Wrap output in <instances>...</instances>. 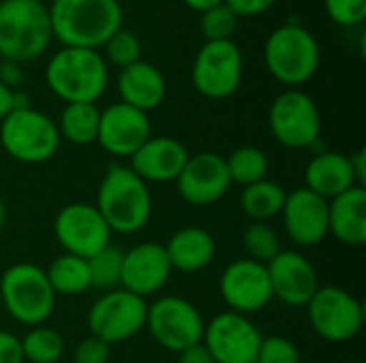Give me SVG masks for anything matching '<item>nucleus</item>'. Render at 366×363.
Masks as SVG:
<instances>
[{
  "instance_id": "1",
  "label": "nucleus",
  "mask_w": 366,
  "mask_h": 363,
  "mask_svg": "<svg viewBox=\"0 0 366 363\" xmlns=\"http://www.w3.org/2000/svg\"><path fill=\"white\" fill-rule=\"evenodd\" d=\"M94 208L112 233L135 235L148 227L154 201L150 186L129 165L112 163L99 182Z\"/></svg>"
},
{
  "instance_id": "2",
  "label": "nucleus",
  "mask_w": 366,
  "mask_h": 363,
  "mask_svg": "<svg viewBox=\"0 0 366 363\" xmlns=\"http://www.w3.org/2000/svg\"><path fill=\"white\" fill-rule=\"evenodd\" d=\"M47 13L51 34L62 47L97 51L124 21L120 0H51Z\"/></svg>"
},
{
  "instance_id": "3",
  "label": "nucleus",
  "mask_w": 366,
  "mask_h": 363,
  "mask_svg": "<svg viewBox=\"0 0 366 363\" xmlns=\"http://www.w3.org/2000/svg\"><path fill=\"white\" fill-rule=\"evenodd\" d=\"M45 83L66 103H97L109 83V64L97 49L60 47L45 64Z\"/></svg>"
},
{
  "instance_id": "4",
  "label": "nucleus",
  "mask_w": 366,
  "mask_h": 363,
  "mask_svg": "<svg viewBox=\"0 0 366 363\" xmlns=\"http://www.w3.org/2000/svg\"><path fill=\"white\" fill-rule=\"evenodd\" d=\"M51 39L49 13L43 0L0 2V60L34 62L47 51Z\"/></svg>"
},
{
  "instance_id": "5",
  "label": "nucleus",
  "mask_w": 366,
  "mask_h": 363,
  "mask_svg": "<svg viewBox=\"0 0 366 363\" xmlns=\"http://www.w3.org/2000/svg\"><path fill=\"white\" fill-rule=\"evenodd\" d=\"M322 49L315 34L300 24L274 28L264 43V64L268 73L285 88H300L311 81L320 68Z\"/></svg>"
},
{
  "instance_id": "6",
  "label": "nucleus",
  "mask_w": 366,
  "mask_h": 363,
  "mask_svg": "<svg viewBox=\"0 0 366 363\" xmlns=\"http://www.w3.org/2000/svg\"><path fill=\"white\" fill-rule=\"evenodd\" d=\"M56 300L45 270L34 263H13L0 276V302L19 325H45L54 315Z\"/></svg>"
},
{
  "instance_id": "7",
  "label": "nucleus",
  "mask_w": 366,
  "mask_h": 363,
  "mask_svg": "<svg viewBox=\"0 0 366 363\" xmlns=\"http://www.w3.org/2000/svg\"><path fill=\"white\" fill-rule=\"evenodd\" d=\"M62 139L56 120L28 107L15 109L0 122V145L13 160L21 165H41L56 156Z\"/></svg>"
},
{
  "instance_id": "8",
  "label": "nucleus",
  "mask_w": 366,
  "mask_h": 363,
  "mask_svg": "<svg viewBox=\"0 0 366 363\" xmlns=\"http://www.w3.org/2000/svg\"><path fill=\"white\" fill-rule=\"evenodd\" d=\"M305 308L311 329L330 344L350 342L365 327V304L343 287H320Z\"/></svg>"
},
{
  "instance_id": "9",
  "label": "nucleus",
  "mask_w": 366,
  "mask_h": 363,
  "mask_svg": "<svg viewBox=\"0 0 366 363\" xmlns=\"http://www.w3.org/2000/svg\"><path fill=\"white\" fill-rule=\"evenodd\" d=\"M206 321L199 308L180 295H161L152 304H148L146 312V329L152 340L169 351L182 353L204 338Z\"/></svg>"
},
{
  "instance_id": "10",
  "label": "nucleus",
  "mask_w": 366,
  "mask_h": 363,
  "mask_svg": "<svg viewBox=\"0 0 366 363\" xmlns=\"http://www.w3.org/2000/svg\"><path fill=\"white\" fill-rule=\"evenodd\" d=\"M268 126L277 143L290 150L315 148L322 137V113L311 94L300 88L281 92L268 111Z\"/></svg>"
},
{
  "instance_id": "11",
  "label": "nucleus",
  "mask_w": 366,
  "mask_h": 363,
  "mask_svg": "<svg viewBox=\"0 0 366 363\" xmlns=\"http://www.w3.org/2000/svg\"><path fill=\"white\" fill-rule=\"evenodd\" d=\"M244 75V58L234 39L229 41H206L195 53L191 66L193 88L210 98L223 101L236 94Z\"/></svg>"
},
{
  "instance_id": "12",
  "label": "nucleus",
  "mask_w": 366,
  "mask_h": 363,
  "mask_svg": "<svg viewBox=\"0 0 366 363\" xmlns=\"http://www.w3.org/2000/svg\"><path fill=\"white\" fill-rule=\"evenodd\" d=\"M148 302L124 289L105 291L88 308V329L90 336L103 340L105 344H120L137 336L146 327Z\"/></svg>"
},
{
  "instance_id": "13",
  "label": "nucleus",
  "mask_w": 366,
  "mask_h": 363,
  "mask_svg": "<svg viewBox=\"0 0 366 363\" xmlns=\"http://www.w3.org/2000/svg\"><path fill=\"white\" fill-rule=\"evenodd\" d=\"M112 231L94 203L75 201L58 210L54 218V237L69 255L90 259L112 244Z\"/></svg>"
},
{
  "instance_id": "14",
  "label": "nucleus",
  "mask_w": 366,
  "mask_h": 363,
  "mask_svg": "<svg viewBox=\"0 0 366 363\" xmlns=\"http://www.w3.org/2000/svg\"><path fill=\"white\" fill-rule=\"evenodd\" d=\"M264 336L244 315L225 310L204 327L202 344L214 363H255Z\"/></svg>"
},
{
  "instance_id": "15",
  "label": "nucleus",
  "mask_w": 366,
  "mask_h": 363,
  "mask_svg": "<svg viewBox=\"0 0 366 363\" xmlns=\"http://www.w3.org/2000/svg\"><path fill=\"white\" fill-rule=\"evenodd\" d=\"M219 295L223 304L238 315L251 317L272 302L268 267L251 259H236L219 276Z\"/></svg>"
},
{
  "instance_id": "16",
  "label": "nucleus",
  "mask_w": 366,
  "mask_h": 363,
  "mask_svg": "<svg viewBox=\"0 0 366 363\" xmlns=\"http://www.w3.org/2000/svg\"><path fill=\"white\" fill-rule=\"evenodd\" d=\"M152 137L148 113L124 103H112L101 109L97 143L114 158H131Z\"/></svg>"
},
{
  "instance_id": "17",
  "label": "nucleus",
  "mask_w": 366,
  "mask_h": 363,
  "mask_svg": "<svg viewBox=\"0 0 366 363\" xmlns=\"http://www.w3.org/2000/svg\"><path fill=\"white\" fill-rule=\"evenodd\" d=\"M178 195L184 203L193 208H208L221 201L229 186V173L225 165V156L217 152H197L189 154L184 169L180 171L178 180Z\"/></svg>"
},
{
  "instance_id": "18",
  "label": "nucleus",
  "mask_w": 366,
  "mask_h": 363,
  "mask_svg": "<svg viewBox=\"0 0 366 363\" xmlns=\"http://www.w3.org/2000/svg\"><path fill=\"white\" fill-rule=\"evenodd\" d=\"M283 229L298 248H311L328 237V201L300 186L285 195Z\"/></svg>"
},
{
  "instance_id": "19",
  "label": "nucleus",
  "mask_w": 366,
  "mask_h": 363,
  "mask_svg": "<svg viewBox=\"0 0 366 363\" xmlns=\"http://www.w3.org/2000/svg\"><path fill=\"white\" fill-rule=\"evenodd\" d=\"M172 274L174 270L165 246L157 242H142L129 248L122 257L120 289L146 300L161 293L167 287Z\"/></svg>"
},
{
  "instance_id": "20",
  "label": "nucleus",
  "mask_w": 366,
  "mask_h": 363,
  "mask_svg": "<svg viewBox=\"0 0 366 363\" xmlns=\"http://www.w3.org/2000/svg\"><path fill=\"white\" fill-rule=\"evenodd\" d=\"M266 267L272 300H279L290 308H305L322 287L315 265L298 250H281Z\"/></svg>"
},
{
  "instance_id": "21",
  "label": "nucleus",
  "mask_w": 366,
  "mask_h": 363,
  "mask_svg": "<svg viewBox=\"0 0 366 363\" xmlns=\"http://www.w3.org/2000/svg\"><path fill=\"white\" fill-rule=\"evenodd\" d=\"M189 160V150L174 137H150L131 158L129 167L146 184L176 182Z\"/></svg>"
},
{
  "instance_id": "22",
  "label": "nucleus",
  "mask_w": 366,
  "mask_h": 363,
  "mask_svg": "<svg viewBox=\"0 0 366 363\" xmlns=\"http://www.w3.org/2000/svg\"><path fill=\"white\" fill-rule=\"evenodd\" d=\"M352 186H360L350 160V154L335 150L315 152L305 167V188L330 201Z\"/></svg>"
},
{
  "instance_id": "23",
  "label": "nucleus",
  "mask_w": 366,
  "mask_h": 363,
  "mask_svg": "<svg viewBox=\"0 0 366 363\" xmlns=\"http://www.w3.org/2000/svg\"><path fill=\"white\" fill-rule=\"evenodd\" d=\"M116 90L120 103L148 113L165 101L167 81L154 64L139 60L127 68H120L116 77Z\"/></svg>"
},
{
  "instance_id": "24",
  "label": "nucleus",
  "mask_w": 366,
  "mask_h": 363,
  "mask_svg": "<svg viewBox=\"0 0 366 363\" xmlns=\"http://www.w3.org/2000/svg\"><path fill=\"white\" fill-rule=\"evenodd\" d=\"M328 235L350 248L366 242V188L352 186L328 201Z\"/></svg>"
},
{
  "instance_id": "25",
  "label": "nucleus",
  "mask_w": 366,
  "mask_h": 363,
  "mask_svg": "<svg viewBox=\"0 0 366 363\" xmlns=\"http://www.w3.org/2000/svg\"><path fill=\"white\" fill-rule=\"evenodd\" d=\"M165 252L174 272L197 274L214 261L217 242L212 233L202 227H182L172 233Z\"/></svg>"
},
{
  "instance_id": "26",
  "label": "nucleus",
  "mask_w": 366,
  "mask_h": 363,
  "mask_svg": "<svg viewBox=\"0 0 366 363\" xmlns=\"http://www.w3.org/2000/svg\"><path fill=\"white\" fill-rule=\"evenodd\" d=\"M45 274H47V280H49L56 297H75V295H84L92 289L88 259H81V257H75L69 252L58 255L49 263Z\"/></svg>"
},
{
  "instance_id": "27",
  "label": "nucleus",
  "mask_w": 366,
  "mask_h": 363,
  "mask_svg": "<svg viewBox=\"0 0 366 363\" xmlns=\"http://www.w3.org/2000/svg\"><path fill=\"white\" fill-rule=\"evenodd\" d=\"M101 109L97 103H66L56 122L58 135L71 145L97 143Z\"/></svg>"
},
{
  "instance_id": "28",
  "label": "nucleus",
  "mask_w": 366,
  "mask_h": 363,
  "mask_svg": "<svg viewBox=\"0 0 366 363\" xmlns=\"http://www.w3.org/2000/svg\"><path fill=\"white\" fill-rule=\"evenodd\" d=\"M287 190L274 180H262L240 190V212L251 223H270L281 214Z\"/></svg>"
},
{
  "instance_id": "29",
  "label": "nucleus",
  "mask_w": 366,
  "mask_h": 363,
  "mask_svg": "<svg viewBox=\"0 0 366 363\" xmlns=\"http://www.w3.org/2000/svg\"><path fill=\"white\" fill-rule=\"evenodd\" d=\"M227 173L232 184H240L242 188L255 182H262L268 178V154L255 145H242L236 148L229 156H225Z\"/></svg>"
},
{
  "instance_id": "30",
  "label": "nucleus",
  "mask_w": 366,
  "mask_h": 363,
  "mask_svg": "<svg viewBox=\"0 0 366 363\" xmlns=\"http://www.w3.org/2000/svg\"><path fill=\"white\" fill-rule=\"evenodd\" d=\"M19 342L26 363H58L64 355L62 334L47 325L30 327Z\"/></svg>"
},
{
  "instance_id": "31",
  "label": "nucleus",
  "mask_w": 366,
  "mask_h": 363,
  "mask_svg": "<svg viewBox=\"0 0 366 363\" xmlns=\"http://www.w3.org/2000/svg\"><path fill=\"white\" fill-rule=\"evenodd\" d=\"M240 242H242V248L247 252V259L264 263V265H268L283 250L281 237L270 223H251L242 231Z\"/></svg>"
},
{
  "instance_id": "32",
  "label": "nucleus",
  "mask_w": 366,
  "mask_h": 363,
  "mask_svg": "<svg viewBox=\"0 0 366 363\" xmlns=\"http://www.w3.org/2000/svg\"><path fill=\"white\" fill-rule=\"evenodd\" d=\"M122 257L124 252L116 246H107L94 257L88 259L90 265V280L92 289L99 291H114L120 289V278H122Z\"/></svg>"
},
{
  "instance_id": "33",
  "label": "nucleus",
  "mask_w": 366,
  "mask_h": 363,
  "mask_svg": "<svg viewBox=\"0 0 366 363\" xmlns=\"http://www.w3.org/2000/svg\"><path fill=\"white\" fill-rule=\"evenodd\" d=\"M101 49H103L105 62L118 68H127L142 60V41L137 39L135 32L127 30L124 26L116 30Z\"/></svg>"
},
{
  "instance_id": "34",
  "label": "nucleus",
  "mask_w": 366,
  "mask_h": 363,
  "mask_svg": "<svg viewBox=\"0 0 366 363\" xmlns=\"http://www.w3.org/2000/svg\"><path fill=\"white\" fill-rule=\"evenodd\" d=\"M199 28L206 41H229L238 28V17L225 2H221L202 11Z\"/></svg>"
},
{
  "instance_id": "35",
  "label": "nucleus",
  "mask_w": 366,
  "mask_h": 363,
  "mask_svg": "<svg viewBox=\"0 0 366 363\" xmlns=\"http://www.w3.org/2000/svg\"><path fill=\"white\" fill-rule=\"evenodd\" d=\"M255 363H300V351L285 336H268L259 344Z\"/></svg>"
},
{
  "instance_id": "36",
  "label": "nucleus",
  "mask_w": 366,
  "mask_h": 363,
  "mask_svg": "<svg viewBox=\"0 0 366 363\" xmlns=\"http://www.w3.org/2000/svg\"><path fill=\"white\" fill-rule=\"evenodd\" d=\"M326 15L343 28L360 26L366 19V0H324Z\"/></svg>"
},
{
  "instance_id": "37",
  "label": "nucleus",
  "mask_w": 366,
  "mask_h": 363,
  "mask_svg": "<svg viewBox=\"0 0 366 363\" xmlns=\"http://www.w3.org/2000/svg\"><path fill=\"white\" fill-rule=\"evenodd\" d=\"M109 362V344L103 340L88 336L77 342L73 351V363H107Z\"/></svg>"
},
{
  "instance_id": "38",
  "label": "nucleus",
  "mask_w": 366,
  "mask_h": 363,
  "mask_svg": "<svg viewBox=\"0 0 366 363\" xmlns=\"http://www.w3.org/2000/svg\"><path fill=\"white\" fill-rule=\"evenodd\" d=\"M223 2L236 13L238 19L240 17H257V15H264V13H268L277 4V0H223Z\"/></svg>"
},
{
  "instance_id": "39",
  "label": "nucleus",
  "mask_w": 366,
  "mask_h": 363,
  "mask_svg": "<svg viewBox=\"0 0 366 363\" xmlns=\"http://www.w3.org/2000/svg\"><path fill=\"white\" fill-rule=\"evenodd\" d=\"M0 363H26L19 338L6 329H0Z\"/></svg>"
},
{
  "instance_id": "40",
  "label": "nucleus",
  "mask_w": 366,
  "mask_h": 363,
  "mask_svg": "<svg viewBox=\"0 0 366 363\" xmlns=\"http://www.w3.org/2000/svg\"><path fill=\"white\" fill-rule=\"evenodd\" d=\"M26 81L24 64L13 60H0V83H4L9 90H19Z\"/></svg>"
},
{
  "instance_id": "41",
  "label": "nucleus",
  "mask_w": 366,
  "mask_h": 363,
  "mask_svg": "<svg viewBox=\"0 0 366 363\" xmlns=\"http://www.w3.org/2000/svg\"><path fill=\"white\" fill-rule=\"evenodd\" d=\"M178 363H214V362H212L210 353L206 351V347L199 342V344H195V347H191V349H187V351H182V353H178Z\"/></svg>"
},
{
  "instance_id": "42",
  "label": "nucleus",
  "mask_w": 366,
  "mask_h": 363,
  "mask_svg": "<svg viewBox=\"0 0 366 363\" xmlns=\"http://www.w3.org/2000/svg\"><path fill=\"white\" fill-rule=\"evenodd\" d=\"M350 160H352V167H354V173H356V180L360 186H365L366 182V152L365 150H358L354 154H350Z\"/></svg>"
},
{
  "instance_id": "43",
  "label": "nucleus",
  "mask_w": 366,
  "mask_h": 363,
  "mask_svg": "<svg viewBox=\"0 0 366 363\" xmlns=\"http://www.w3.org/2000/svg\"><path fill=\"white\" fill-rule=\"evenodd\" d=\"M13 92L15 90H9L4 83H0V122L13 111Z\"/></svg>"
},
{
  "instance_id": "44",
  "label": "nucleus",
  "mask_w": 366,
  "mask_h": 363,
  "mask_svg": "<svg viewBox=\"0 0 366 363\" xmlns=\"http://www.w3.org/2000/svg\"><path fill=\"white\" fill-rule=\"evenodd\" d=\"M189 9H193V11H206V9H210V6H214V4H221L223 0H182Z\"/></svg>"
},
{
  "instance_id": "45",
  "label": "nucleus",
  "mask_w": 366,
  "mask_h": 363,
  "mask_svg": "<svg viewBox=\"0 0 366 363\" xmlns=\"http://www.w3.org/2000/svg\"><path fill=\"white\" fill-rule=\"evenodd\" d=\"M4 225H6V201H4V197L0 195V235H2V231H4Z\"/></svg>"
},
{
  "instance_id": "46",
  "label": "nucleus",
  "mask_w": 366,
  "mask_h": 363,
  "mask_svg": "<svg viewBox=\"0 0 366 363\" xmlns=\"http://www.w3.org/2000/svg\"><path fill=\"white\" fill-rule=\"evenodd\" d=\"M347 363H365V362H347Z\"/></svg>"
},
{
  "instance_id": "47",
  "label": "nucleus",
  "mask_w": 366,
  "mask_h": 363,
  "mask_svg": "<svg viewBox=\"0 0 366 363\" xmlns=\"http://www.w3.org/2000/svg\"><path fill=\"white\" fill-rule=\"evenodd\" d=\"M0 2H2V0H0Z\"/></svg>"
}]
</instances>
